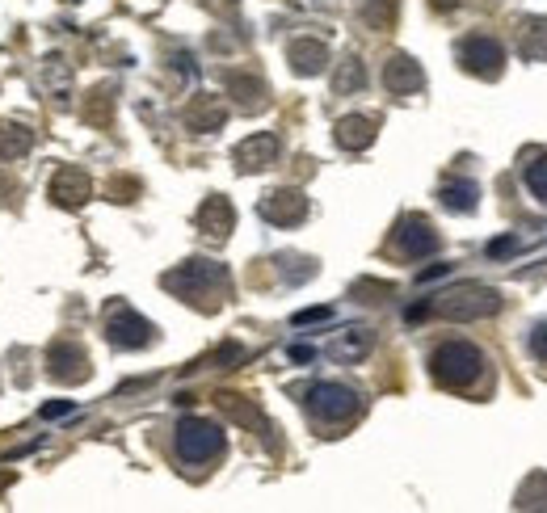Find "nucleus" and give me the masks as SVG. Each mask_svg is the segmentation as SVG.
Wrapping results in <instances>:
<instances>
[{
  "mask_svg": "<svg viewBox=\"0 0 547 513\" xmlns=\"http://www.w3.org/2000/svg\"><path fill=\"white\" fill-rule=\"evenodd\" d=\"M303 215H308V198H303L299 190H274L266 202H261V219H270V223H299Z\"/></svg>",
  "mask_w": 547,
  "mask_h": 513,
  "instance_id": "9",
  "label": "nucleus"
},
{
  "mask_svg": "<svg viewBox=\"0 0 547 513\" xmlns=\"http://www.w3.org/2000/svg\"><path fill=\"white\" fill-rule=\"evenodd\" d=\"M274 156H278V139L274 135H253V139H245L236 148L240 169H266V164H274Z\"/></svg>",
  "mask_w": 547,
  "mask_h": 513,
  "instance_id": "12",
  "label": "nucleus"
},
{
  "mask_svg": "<svg viewBox=\"0 0 547 513\" xmlns=\"http://www.w3.org/2000/svg\"><path fill=\"white\" fill-rule=\"evenodd\" d=\"M383 80H388L392 93H417L425 85V72L413 64L409 55H392L388 68H383Z\"/></svg>",
  "mask_w": 547,
  "mask_h": 513,
  "instance_id": "10",
  "label": "nucleus"
},
{
  "mask_svg": "<svg viewBox=\"0 0 547 513\" xmlns=\"http://www.w3.org/2000/svg\"><path fill=\"white\" fill-rule=\"evenodd\" d=\"M497 307H501V299L489 286H455V291L434 299V312L447 320H484V316H493Z\"/></svg>",
  "mask_w": 547,
  "mask_h": 513,
  "instance_id": "3",
  "label": "nucleus"
},
{
  "mask_svg": "<svg viewBox=\"0 0 547 513\" xmlns=\"http://www.w3.org/2000/svg\"><path fill=\"white\" fill-rule=\"evenodd\" d=\"M396 249L404 257H430L438 249V236L430 228V219H421V215H409V219H400L396 223Z\"/></svg>",
  "mask_w": 547,
  "mask_h": 513,
  "instance_id": "8",
  "label": "nucleus"
},
{
  "mask_svg": "<svg viewBox=\"0 0 547 513\" xmlns=\"http://www.w3.org/2000/svg\"><path fill=\"white\" fill-rule=\"evenodd\" d=\"M459 5V0H434V9H442V13H447V9H455Z\"/></svg>",
  "mask_w": 547,
  "mask_h": 513,
  "instance_id": "25",
  "label": "nucleus"
},
{
  "mask_svg": "<svg viewBox=\"0 0 547 513\" xmlns=\"http://www.w3.org/2000/svg\"><path fill=\"white\" fill-rule=\"evenodd\" d=\"M484 371V354L468 341H447L438 345L434 358H430V375L442 383V387H472Z\"/></svg>",
  "mask_w": 547,
  "mask_h": 513,
  "instance_id": "2",
  "label": "nucleus"
},
{
  "mask_svg": "<svg viewBox=\"0 0 547 513\" xmlns=\"http://www.w3.org/2000/svg\"><path fill=\"white\" fill-rule=\"evenodd\" d=\"M375 139V122L371 118H341L337 122V143L341 148H367V143Z\"/></svg>",
  "mask_w": 547,
  "mask_h": 513,
  "instance_id": "14",
  "label": "nucleus"
},
{
  "mask_svg": "<svg viewBox=\"0 0 547 513\" xmlns=\"http://www.w3.org/2000/svg\"><path fill=\"white\" fill-rule=\"evenodd\" d=\"M308 408L312 417L324 425H341L358 413V392H350L346 383H316L308 392Z\"/></svg>",
  "mask_w": 547,
  "mask_h": 513,
  "instance_id": "5",
  "label": "nucleus"
},
{
  "mask_svg": "<svg viewBox=\"0 0 547 513\" xmlns=\"http://www.w3.org/2000/svg\"><path fill=\"white\" fill-rule=\"evenodd\" d=\"M518 505H535V509H547V476H535L531 484L522 488V497Z\"/></svg>",
  "mask_w": 547,
  "mask_h": 513,
  "instance_id": "21",
  "label": "nucleus"
},
{
  "mask_svg": "<svg viewBox=\"0 0 547 513\" xmlns=\"http://www.w3.org/2000/svg\"><path fill=\"white\" fill-rule=\"evenodd\" d=\"M165 286L177 295H186L190 303L198 299L202 307H215L228 286V274H224V265H215V261H186L181 270H173L165 278Z\"/></svg>",
  "mask_w": 547,
  "mask_h": 513,
  "instance_id": "1",
  "label": "nucleus"
},
{
  "mask_svg": "<svg viewBox=\"0 0 547 513\" xmlns=\"http://www.w3.org/2000/svg\"><path fill=\"white\" fill-rule=\"evenodd\" d=\"M514 249H518L514 240H493V244H489V257H510Z\"/></svg>",
  "mask_w": 547,
  "mask_h": 513,
  "instance_id": "24",
  "label": "nucleus"
},
{
  "mask_svg": "<svg viewBox=\"0 0 547 513\" xmlns=\"http://www.w3.org/2000/svg\"><path fill=\"white\" fill-rule=\"evenodd\" d=\"M459 64L468 68L472 76H480V80H497V76H501V64H505V51H501L497 38L472 34L468 43H459Z\"/></svg>",
  "mask_w": 547,
  "mask_h": 513,
  "instance_id": "6",
  "label": "nucleus"
},
{
  "mask_svg": "<svg viewBox=\"0 0 547 513\" xmlns=\"http://www.w3.org/2000/svg\"><path fill=\"white\" fill-rule=\"evenodd\" d=\"M324 59H329V51H324L320 43H312V38H303V43L291 47V64L303 72V76H316L324 68Z\"/></svg>",
  "mask_w": 547,
  "mask_h": 513,
  "instance_id": "16",
  "label": "nucleus"
},
{
  "mask_svg": "<svg viewBox=\"0 0 547 513\" xmlns=\"http://www.w3.org/2000/svg\"><path fill=\"white\" fill-rule=\"evenodd\" d=\"M518 51L531 59V64H543L547 59V17H526L522 34H518Z\"/></svg>",
  "mask_w": 547,
  "mask_h": 513,
  "instance_id": "13",
  "label": "nucleus"
},
{
  "mask_svg": "<svg viewBox=\"0 0 547 513\" xmlns=\"http://www.w3.org/2000/svg\"><path fill=\"white\" fill-rule=\"evenodd\" d=\"M367 350H371V333H367V328H350V333L333 345L337 358H362Z\"/></svg>",
  "mask_w": 547,
  "mask_h": 513,
  "instance_id": "19",
  "label": "nucleus"
},
{
  "mask_svg": "<svg viewBox=\"0 0 547 513\" xmlns=\"http://www.w3.org/2000/svg\"><path fill=\"white\" fill-rule=\"evenodd\" d=\"M106 333L110 341L118 345V350H139V345H148L152 341V324L144 316H135L131 307H110V316H106Z\"/></svg>",
  "mask_w": 547,
  "mask_h": 513,
  "instance_id": "7",
  "label": "nucleus"
},
{
  "mask_svg": "<svg viewBox=\"0 0 547 513\" xmlns=\"http://www.w3.org/2000/svg\"><path fill=\"white\" fill-rule=\"evenodd\" d=\"M526 345H531V354H535L539 362H547V320H539V324L531 328V337H526Z\"/></svg>",
  "mask_w": 547,
  "mask_h": 513,
  "instance_id": "22",
  "label": "nucleus"
},
{
  "mask_svg": "<svg viewBox=\"0 0 547 513\" xmlns=\"http://www.w3.org/2000/svg\"><path fill=\"white\" fill-rule=\"evenodd\" d=\"M85 194H89V181L80 177L76 169H64V173H59V181H55V198L64 202V207H76V202H85Z\"/></svg>",
  "mask_w": 547,
  "mask_h": 513,
  "instance_id": "18",
  "label": "nucleus"
},
{
  "mask_svg": "<svg viewBox=\"0 0 547 513\" xmlns=\"http://www.w3.org/2000/svg\"><path fill=\"white\" fill-rule=\"evenodd\" d=\"M476 186L472 181H447V186H442V207L447 211H476Z\"/></svg>",
  "mask_w": 547,
  "mask_h": 513,
  "instance_id": "17",
  "label": "nucleus"
},
{
  "mask_svg": "<svg viewBox=\"0 0 547 513\" xmlns=\"http://www.w3.org/2000/svg\"><path fill=\"white\" fill-rule=\"evenodd\" d=\"M362 85V68H358V59H346V72L337 76V89H354Z\"/></svg>",
  "mask_w": 547,
  "mask_h": 513,
  "instance_id": "23",
  "label": "nucleus"
},
{
  "mask_svg": "<svg viewBox=\"0 0 547 513\" xmlns=\"http://www.w3.org/2000/svg\"><path fill=\"white\" fill-rule=\"evenodd\" d=\"M232 202L228 198H207L202 202V211H198V228L207 232V236H215V240H224L228 232H232Z\"/></svg>",
  "mask_w": 547,
  "mask_h": 513,
  "instance_id": "11",
  "label": "nucleus"
},
{
  "mask_svg": "<svg viewBox=\"0 0 547 513\" xmlns=\"http://www.w3.org/2000/svg\"><path fill=\"white\" fill-rule=\"evenodd\" d=\"M51 371L59 375V379H85L89 371H85V354L76 350V345H55L51 350Z\"/></svg>",
  "mask_w": 547,
  "mask_h": 513,
  "instance_id": "15",
  "label": "nucleus"
},
{
  "mask_svg": "<svg viewBox=\"0 0 547 513\" xmlns=\"http://www.w3.org/2000/svg\"><path fill=\"white\" fill-rule=\"evenodd\" d=\"M219 450H224V429L202 421V417H186L177 425V455L186 463H211L219 459Z\"/></svg>",
  "mask_w": 547,
  "mask_h": 513,
  "instance_id": "4",
  "label": "nucleus"
},
{
  "mask_svg": "<svg viewBox=\"0 0 547 513\" xmlns=\"http://www.w3.org/2000/svg\"><path fill=\"white\" fill-rule=\"evenodd\" d=\"M526 190L547 202V156H539V160L526 164Z\"/></svg>",
  "mask_w": 547,
  "mask_h": 513,
  "instance_id": "20",
  "label": "nucleus"
}]
</instances>
